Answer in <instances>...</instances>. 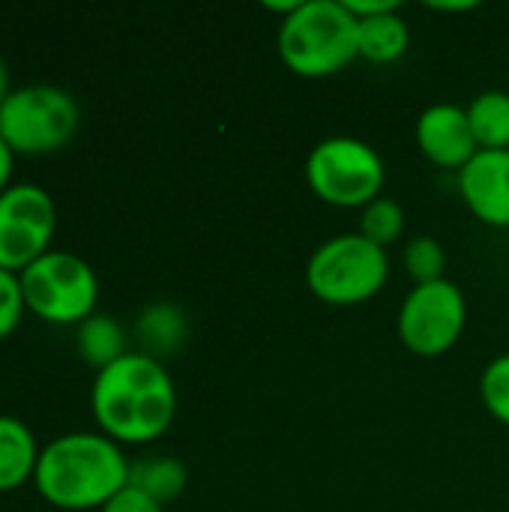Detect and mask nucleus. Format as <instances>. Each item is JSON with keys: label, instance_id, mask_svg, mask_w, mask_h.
Returning <instances> with one entry per match:
<instances>
[{"label": "nucleus", "instance_id": "nucleus-17", "mask_svg": "<svg viewBox=\"0 0 509 512\" xmlns=\"http://www.w3.org/2000/svg\"><path fill=\"white\" fill-rule=\"evenodd\" d=\"M465 111L480 150H509V93L486 90Z\"/></svg>", "mask_w": 509, "mask_h": 512}, {"label": "nucleus", "instance_id": "nucleus-7", "mask_svg": "<svg viewBox=\"0 0 509 512\" xmlns=\"http://www.w3.org/2000/svg\"><path fill=\"white\" fill-rule=\"evenodd\" d=\"M24 303L48 324H81L96 312L99 279L93 267L60 249H48L21 273Z\"/></svg>", "mask_w": 509, "mask_h": 512}, {"label": "nucleus", "instance_id": "nucleus-12", "mask_svg": "<svg viewBox=\"0 0 509 512\" xmlns=\"http://www.w3.org/2000/svg\"><path fill=\"white\" fill-rule=\"evenodd\" d=\"M39 462L36 435L12 414H0V492H12L33 480Z\"/></svg>", "mask_w": 509, "mask_h": 512}, {"label": "nucleus", "instance_id": "nucleus-21", "mask_svg": "<svg viewBox=\"0 0 509 512\" xmlns=\"http://www.w3.org/2000/svg\"><path fill=\"white\" fill-rule=\"evenodd\" d=\"M24 312H27V303L21 291V276L0 267V339L15 333Z\"/></svg>", "mask_w": 509, "mask_h": 512}, {"label": "nucleus", "instance_id": "nucleus-19", "mask_svg": "<svg viewBox=\"0 0 509 512\" xmlns=\"http://www.w3.org/2000/svg\"><path fill=\"white\" fill-rule=\"evenodd\" d=\"M405 270H408V276H411L417 285L444 279L447 252H444L441 240H435V237H429V234L414 237V240L405 246Z\"/></svg>", "mask_w": 509, "mask_h": 512}, {"label": "nucleus", "instance_id": "nucleus-26", "mask_svg": "<svg viewBox=\"0 0 509 512\" xmlns=\"http://www.w3.org/2000/svg\"><path fill=\"white\" fill-rule=\"evenodd\" d=\"M429 9H441V12H465V9H477V3H429Z\"/></svg>", "mask_w": 509, "mask_h": 512}, {"label": "nucleus", "instance_id": "nucleus-10", "mask_svg": "<svg viewBox=\"0 0 509 512\" xmlns=\"http://www.w3.org/2000/svg\"><path fill=\"white\" fill-rule=\"evenodd\" d=\"M414 135H417L420 153L438 168L462 171L480 150L474 129H471V120H468V111L453 105V102L429 105L420 114Z\"/></svg>", "mask_w": 509, "mask_h": 512}, {"label": "nucleus", "instance_id": "nucleus-4", "mask_svg": "<svg viewBox=\"0 0 509 512\" xmlns=\"http://www.w3.org/2000/svg\"><path fill=\"white\" fill-rule=\"evenodd\" d=\"M390 279L387 249L360 231L324 240L306 261V288L327 306H360Z\"/></svg>", "mask_w": 509, "mask_h": 512}, {"label": "nucleus", "instance_id": "nucleus-24", "mask_svg": "<svg viewBox=\"0 0 509 512\" xmlns=\"http://www.w3.org/2000/svg\"><path fill=\"white\" fill-rule=\"evenodd\" d=\"M12 162H15V153L12 147L0 138V192L9 186V177H12Z\"/></svg>", "mask_w": 509, "mask_h": 512}, {"label": "nucleus", "instance_id": "nucleus-25", "mask_svg": "<svg viewBox=\"0 0 509 512\" xmlns=\"http://www.w3.org/2000/svg\"><path fill=\"white\" fill-rule=\"evenodd\" d=\"M9 93H12V75H9V66H6V60L0 57V102H3Z\"/></svg>", "mask_w": 509, "mask_h": 512}, {"label": "nucleus", "instance_id": "nucleus-22", "mask_svg": "<svg viewBox=\"0 0 509 512\" xmlns=\"http://www.w3.org/2000/svg\"><path fill=\"white\" fill-rule=\"evenodd\" d=\"M99 512H162V504H156L150 495H144L141 489L135 486H126L120 489L105 507Z\"/></svg>", "mask_w": 509, "mask_h": 512}, {"label": "nucleus", "instance_id": "nucleus-16", "mask_svg": "<svg viewBox=\"0 0 509 512\" xmlns=\"http://www.w3.org/2000/svg\"><path fill=\"white\" fill-rule=\"evenodd\" d=\"M189 471L174 456H150L129 465V486L150 495L156 504H171L186 492Z\"/></svg>", "mask_w": 509, "mask_h": 512}, {"label": "nucleus", "instance_id": "nucleus-23", "mask_svg": "<svg viewBox=\"0 0 509 512\" xmlns=\"http://www.w3.org/2000/svg\"><path fill=\"white\" fill-rule=\"evenodd\" d=\"M348 6V12L360 21V18H372V15H381V12H390V9H399L396 0H342Z\"/></svg>", "mask_w": 509, "mask_h": 512}, {"label": "nucleus", "instance_id": "nucleus-3", "mask_svg": "<svg viewBox=\"0 0 509 512\" xmlns=\"http://www.w3.org/2000/svg\"><path fill=\"white\" fill-rule=\"evenodd\" d=\"M279 57L300 78H330L342 72L357 48V18L342 0H300L279 24Z\"/></svg>", "mask_w": 509, "mask_h": 512}, {"label": "nucleus", "instance_id": "nucleus-6", "mask_svg": "<svg viewBox=\"0 0 509 512\" xmlns=\"http://www.w3.org/2000/svg\"><path fill=\"white\" fill-rule=\"evenodd\" d=\"M81 120L75 96L57 84H24L0 102V138L12 153L39 156L69 144Z\"/></svg>", "mask_w": 509, "mask_h": 512}, {"label": "nucleus", "instance_id": "nucleus-20", "mask_svg": "<svg viewBox=\"0 0 509 512\" xmlns=\"http://www.w3.org/2000/svg\"><path fill=\"white\" fill-rule=\"evenodd\" d=\"M480 399L486 405V411L498 420L509 426V354L495 357L483 375H480Z\"/></svg>", "mask_w": 509, "mask_h": 512}, {"label": "nucleus", "instance_id": "nucleus-15", "mask_svg": "<svg viewBox=\"0 0 509 512\" xmlns=\"http://www.w3.org/2000/svg\"><path fill=\"white\" fill-rule=\"evenodd\" d=\"M135 333H138L141 345L147 348L144 354L159 360L162 354H174L183 345L186 315L174 303H150L141 309V315L135 321Z\"/></svg>", "mask_w": 509, "mask_h": 512}, {"label": "nucleus", "instance_id": "nucleus-5", "mask_svg": "<svg viewBox=\"0 0 509 512\" xmlns=\"http://www.w3.org/2000/svg\"><path fill=\"white\" fill-rule=\"evenodd\" d=\"M306 183L324 204L363 210L381 198L387 165L369 141L354 135H333L312 147L306 159Z\"/></svg>", "mask_w": 509, "mask_h": 512}, {"label": "nucleus", "instance_id": "nucleus-1", "mask_svg": "<svg viewBox=\"0 0 509 512\" xmlns=\"http://www.w3.org/2000/svg\"><path fill=\"white\" fill-rule=\"evenodd\" d=\"M93 420L117 444L159 441L177 414V387L162 360L150 354H123L99 369L90 387Z\"/></svg>", "mask_w": 509, "mask_h": 512}, {"label": "nucleus", "instance_id": "nucleus-11", "mask_svg": "<svg viewBox=\"0 0 509 512\" xmlns=\"http://www.w3.org/2000/svg\"><path fill=\"white\" fill-rule=\"evenodd\" d=\"M465 207L489 228H509V150H477L459 171Z\"/></svg>", "mask_w": 509, "mask_h": 512}, {"label": "nucleus", "instance_id": "nucleus-9", "mask_svg": "<svg viewBox=\"0 0 509 512\" xmlns=\"http://www.w3.org/2000/svg\"><path fill=\"white\" fill-rule=\"evenodd\" d=\"M54 228V198L36 183H9L0 192V267L21 273L48 252Z\"/></svg>", "mask_w": 509, "mask_h": 512}, {"label": "nucleus", "instance_id": "nucleus-13", "mask_svg": "<svg viewBox=\"0 0 509 512\" xmlns=\"http://www.w3.org/2000/svg\"><path fill=\"white\" fill-rule=\"evenodd\" d=\"M357 48H360V57L369 63H381V66L396 63L411 48V27L399 15V9H390V12H381L372 18H360L357 21Z\"/></svg>", "mask_w": 509, "mask_h": 512}, {"label": "nucleus", "instance_id": "nucleus-2", "mask_svg": "<svg viewBox=\"0 0 509 512\" xmlns=\"http://www.w3.org/2000/svg\"><path fill=\"white\" fill-rule=\"evenodd\" d=\"M129 459L102 432H66L39 450L33 486L60 510H102L129 486Z\"/></svg>", "mask_w": 509, "mask_h": 512}, {"label": "nucleus", "instance_id": "nucleus-8", "mask_svg": "<svg viewBox=\"0 0 509 512\" xmlns=\"http://www.w3.org/2000/svg\"><path fill=\"white\" fill-rule=\"evenodd\" d=\"M468 300L450 279L414 285L399 309V339L417 357L447 354L465 333Z\"/></svg>", "mask_w": 509, "mask_h": 512}, {"label": "nucleus", "instance_id": "nucleus-18", "mask_svg": "<svg viewBox=\"0 0 509 512\" xmlns=\"http://www.w3.org/2000/svg\"><path fill=\"white\" fill-rule=\"evenodd\" d=\"M360 234L366 240H372L375 246H381V249L393 246L405 234V210H402V204L387 198V195L366 204L363 216H360Z\"/></svg>", "mask_w": 509, "mask_h": 512}, {"label": "nucleus", "instance_id": "nucleus-14", "mask_svg": "<svg viewBox=\"0 0 509 512\" xmlns=\"http://www.w3.org/2000/svg\"><path fill=\"white\" fill-rule=\"evenodd\" d=\"M75 348H78L81 360L90 363L96 372L105 369V366H111L123 354H129L126 351V330L120 327L117 318H111L105 312H93L90 318H84L78 324Z\"/></svg>", "mask_w": 509, "mask_h": 512}]
</instances>
